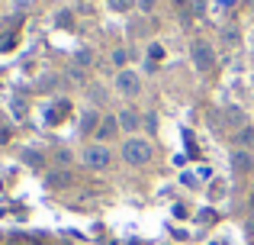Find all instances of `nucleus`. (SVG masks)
I'll return each mask as SVG.
<instances>
[{
  "label": "nucleus",
  "mask_w": 254,
  "mask_h": 245,
  "mask_svg": "<svg viewBox=\"0 0 254 245\" xmlns=\"http://www.w3.org/2000/svg\"><path fill=\"white\" fill-rule=\"evenodd\" d=\"M190 55H193V68H196L199 75L212 71V65H216V52H212V45L203 42V39H196V42L190 45Z\"/></svg>",
  "instance_id": "nucleus-2"
},
{
  "label": "nucleus",
  "mask_w": 254,
  "mask_h": 245,
  "mask_svg": "<svg viewBox=\"0 0 254 245\" xmlns=\"http://www.w3.org/2000/svg\"><path fill=\"white\" fill-rule=\"evenodd\" d=\"M142 87H145V84H142V75H138V71L123 68L116 75V90L123 97H138V94H142Z\"/></svg>",
  "instance_id": "nucleus-3"
},
{
  "label": "nucleus",
  "mask_w": 254,
  "mask_h": 245,
  "mask_svg": "<svg viewBox=\"0 0 254 245\" xmlns=\"http://www.w3.org/2000/svg\"><path fill=\"white\" fill-rule=\"evenodd\" d=\"M74 65H77V71L90 68V65H93V52H90V49H81V52L74 55Z\"/></svg>",
  "instance_id": "nucleus-11"
},
{
  "label": "nucleus",
  "mask_w": 254,
  "mask_h": 245,
  "mask_svg": "<svg viewBox=\"0 0 254 245\" xmlns=\"http://www.w3.org/2000/svg\"><path fill=\"white\" fill-rule=\"evenodd\" d=\"M113 62L119 65V71H123V68H126V62H129V52H126V49H116V52H113Z\"/></svg>",
  "instance_id": "nucleus-14"
},
{
  "label": "nucleus",
  "mask_w": 254,
  "mask_h": 245,
  "mask_svg": "<svg viewBox=\"0 0 254 245\" xmlns=\"http://www.w3.org/2000/svg\"><path fill=\"white\" fill-rule=\"evenodd\" d=\"M123 158H126V164H132V168H142V164H148V158H151V142H145V139H126V145H123Z\"/></svg>",
  "instance_id": "nucleus-1"
},
{
  "label": "nucleus",
  "mask_w": 254,
  "mask_h": 245,
  "mask_svg": "<svg viewBox=\"0 0 254 245\" xmlns=\"http://www.w3.org/2000/svg\"><path fill=\"white\" fill-rule=\"evenodd\" d=\"M142 126H145V129H158V116H155V113L142 116Z\"/></svg>",
  "instance_id": "nucleus-16"
},
{
  "label": "nucleus",
  "mask_w": 254,
  "mask_h": 245,
  "mask_svg": "<svg viewBox=\"0 0 254 245\" xmlns=\"http://www.w3.org/2000/svg\"><path fill=\"white\" fill-rule=\"evenodd\" d=\"M248 233H251V236H254V220H248Z\"/></svg>",
  "instance_id": "nucleus-19"
},
{
  "label": "nucleus",
  "mask_w": 254,
  "mask_h": 245,
  "mask_svg": "<svg viewBox=\"0 0 254 245\" xmlns=\"http://www.w3.org/2000/svg\"><path fill=\"white\" fill-rule=\"evenodd\" d=\"M251 49H254V36H251Z\"/></svg>",
  "instance_id": "nucleus-21"
},
{
  "label": "nucleus",
  "mask_w": 254,
  "mask_h": 245,
  "mask_svg": "<svg viewBox=\"0 0 254 245\" xmlns=\"http://www.w3.org/2000/svg\"><path fill=\"white\" fill-rule=\"evenodd\" d=\"M180 181H184L187 187H199V184H196V174H193V171H184V177H180Z\"/></svg>",
  "instance_id": "nucleus-17"
},
{
  "label": "nucleus",
  "mask_w": 254,
  "mask_h": 245,
  "mask_svg": "<svg viewBox=\"0 0 254 245\" xmlns=\"http://www.w3.org/2000/svg\"><path fill=\"white\" fill-rule=\"evenodd\" d=\"M106 6H110L113 13H129L132 6H135V0H106Z\"/></svg>",
  "instance_id": "nucleus-12"
},
{
  "label": "nucleus",
  "mask_w": 254,
  "mask_h": 245,
  "mask_svg": "<svg viewBox=\"0 0 254 245\" xmlns=\"http://www.w3.org/2000/svg\"><path fill=\"white\" fill-rule=\"evenodd\" d=\"M119 129H123V132H138V129H142V116H138V110L126 107L123 113H119Z\"/></svg>",
  "instance_id": "nucleus-6"
},
{
  "label": "nucleus",
  "mask_w": 254,
  "mask_h": 245,
  "mask_svg": "<svg viewBox=\"0 0 254 245\" xmlns=\"http://www.w3.org/2000/svg\"><path fill=\"white\" fill-rule=\"evenodd\" d=\"M45 184H49L52 190H64V187H71V184H74V174H71V171H49V177H45Z\"/></svg>",
  "instance_id": "nucleus-7"
},
{
  "label": "nucleus",
  "mask_w": 254,
  "mask_h": 245,
  "mask_svg": "<svg viewBox=\"0 0 254 245\" xmlns=\"http://www.w3.org/2000/svg\"><path fill=\"white\" fill-rule=\"evenodd\" d=\"M251 3H254V0H251Z\"/></svg>",
  "instance_id": "nucleus-22"
},
{
  "label": "nucleus",
  "mask_w": 254,
  "mask_h": 245,
  "mask_svg": "<svg viewBox=\"0 0 254 245\" xmlns=\"http://www.w3.org/2000/svg\"><path fill=\"white\" fill-rule=\"evenodd\" d=\"M251 210H254V197H251Z\"/></svg>",
  "instance_id": "nucleus-20"
},
{
  "label": "nucleus",
  "mask_w": 254,
  "mask_h": 245,
  "mask_svg": "<svg viewBox=\"0 0 254 245\" xmlns=\"http://www.w3.org/2000/svg\"><path fill=\"white\" fill-rule=\"evenodd\" d=\"M232 171H235V174H248V171L254 168V158H251V152H245V149H235L232 152Z\"/></svg>",
  "instance_id": "nucleus-5"
},
{
  "label": "nucleus",
  "mask_w": 254,
  "mask_h": 245,
  "mask_svg": "<svg viewBox=\"0 0 254 245\" xmlns=\"http://www.w3.org/2000/svg\"><path fill=\"white\" fill-rule=\"evenodd\" d=\"M116 132H119V116H103V120H100V126H97V139L100 142L113 139Z\"/></svg>",
  "instance_id": "nucleus-8"
},
{
  "label": "nucleus",
  "mask_w": 254,
  "mask_h": 245,
  "mask_svg": "<svg viewBox=\"0 0 254 245\" xmlns=\"http://www.w3.org/2000/svg\"><path fill=\"white\" fill-rule=\"evenodd\" d=\"M238 142H242V145H248V142H251V129H248V126L238 132Z\"/></svg>",
  "instance_id": "nucleus-18"
},
{
  "label": "nucleus",
  "mask_w": 254,
  "mask_h": 245,
  "mask_svg": "<svg viewBox=\"0 0 254 245\" xmlns=\"http://www.w3.org/2000/svg\"><path fill=\"white\" fill-rule=\"evenodd\" d=\"M81 162L90 171H103L106 164H110V149H106L103 142H93V145H87V149L81 152Z\"/></svg>",
  "instance_id": "nucleus-4"
},
{
  "label": "nucleus",
  "mask_w": 254,
  "mask_h": 245,
  "mask_svg": "<svg viewBox=\"0 0 254 245\" xmlns=\"http://www.w3.org/2000/svg\"><path fill=\"white\" fill-rule=\"evenodd\" d=\"M97 126H100V116L93 110H84L81 120H77V136H90V132H97Z\"/></svg>",
  "instance_id": "nucleus-9"
},
{
  "label": "nucleus",
  "mask_w": 254,
  "mask_h": 245,
  "mask_svg": "<svg viewBox=\"0 0 254 245\" xmlns=\"http://www.w3.org/2000/svg\"><path fill=\"white\" fill-rule=\"evenodd\" d=\"M225 120H229V126H238V132L245 129V113H242V110L229 107V110H225Z\"/></svg>",
  "instance_id": "nucleus-10"
},
{
  "label": "nucleus",
  "mask_w": 254,
  "mask_h": 245,
  "mask_svg": "<svg viewBox=\"0 0 254 245\" xmlns=\"http://www.w3.org/2000/svg\"><path fill=\"white\" fill-rule=\"evenodd\" d=\"M145 55H148V65H158V62H161V58H164V49H161V45H158V42H151Z\"/></svg>",
  "instance_id": "nucleus-13"
},
{
  "label": "nucleus",
  "mask_w": 254,
  "mask_h": 245,
  "mask_svg": "<svg viewBox=\"0 0 254 245\" xmlns=\"http://www.w3.org/2000/svg\"><path fill=\"white\" fill-rule=\"evenodd\" d=\"M155 3H158V0H135V6L145 13V16H148V13H155Z\"/></svg>",
  "instance_id": "nucleus-15"
}]
</instances>
